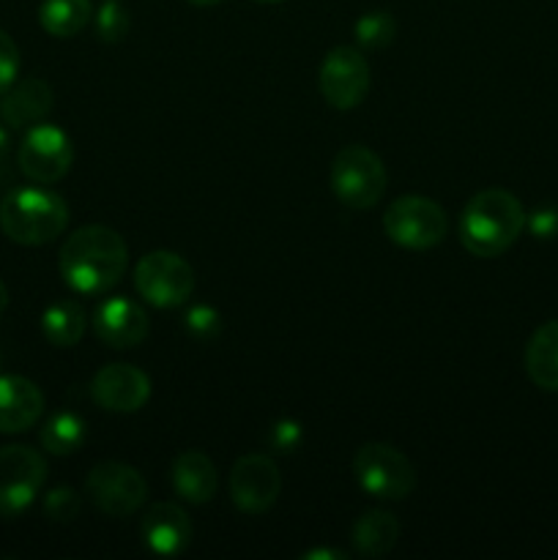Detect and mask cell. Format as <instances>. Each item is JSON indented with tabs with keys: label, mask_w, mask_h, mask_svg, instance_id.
I'll return each mask as SVG.
<instances>
[{
	"label": "cell",
	"mask_w": 558,
	"mask_h": 560,
	"mask_svg": "<svg viewBox=\"0 0 558 560\" xmlns=\"http://www.w3.org/2000/svg\"><path fill=\"white\" fill-rule=\"evenodd\" d=\"M170 481H173V490L178 492L186 503H191V506H202V503H208L217 495V468H213L211 459L202 452H197V448L181 452L178 457L173 459Z\"/></svg>",
	"instance_id": "18"
},
{
	"label": "cell",
	"mask_w": 558,
	"mask_h": 560,
	"mask_svg": "<svg viewBox=\"0 0 558 560\" xmlns=\"http://www.w3.org/2000/svg\"><path fill=\"white\" fill-rule=\"evenodd\" d=\"M186 3H191V5H217V3H222V0H186Z\"/></svg>",
	"instance_id": "34"
},
{
	"label": "cell",
	"mask_w": 558,
	"mask_h": 560,
	"mask_svg": "<svg viewBox=\"0 0 558 560\" xmlns=\"http://www.w3.org/2000/svg\"><path fill=\"white\" fill-rule=\"evenodd\" d=\"M5 306H9V290H5V284L0 282V317H3Z\"/></svg>",
	"instance_id": "33"
},
{
	"label": "cell",
	"mask_w": 558,
	"mask_h": 560,
	"mask_svg": "<svg viewBox=\"0 0 558 560\" xmlns=\"http://www.w3.org/2000/svg\"><path fill=\"white\" fill-rule=\"evenodd\" d=\"M260 3H279V0H260Z\"/></svg>",
	"instance_id": "35"
},
{
	"label": "cell",
	"mask_w": 558,
	"mask_h": 560,
	"mask_svg": "<svg viewBox=\"0 0 558 560\" xmlns=\"http://www.w3.org/2000/svg\"><path fill=\"white\" fill-rule=\"evenodd\" d=\"M91 397L109 413H137L151 399V377L131 364H107L93 375Z\"/></svg>",
	"instance_id": "13"
},
{
	"label": "cell",
	"mask_w": 558,
	"mask_h": 560,
	"mask_svg": "<svg viewBox=\"0 0 558 560\" xmlns=\"http://www.w3.org/2000/svg\"><path fill=\"white\" fill-rule=\"evenodd\" d=\"M135 288L142 301L156 310H173L186 304L195 290V271L175 252H151L135 268Z\"/></svg>",
	"instance_id": "7"
},
{
	"label": "cell",
	"mask_w": 558,
	"mask_h": 560,
	"mask_svg": "<svg viewBox=\"0 0 558 560\" xmlns=\"http://www.w3.org/2000/svg\"><path fill=\"white\" fill-rule=\"evenodd\" d=\"M85 421L71 410H63V413H55L53 419H47V424L38 432V441H42L44 452L55 454V457H69L85 443Z\"/></svg>",
	"instance_id": "23"
},
{
	"label": "cell",
	"mask_w": 558,
	"mask_h": 560,
	"mask_svg": "<svg viewBox=\"0 0 558 560\" xmlns=\"http://www.w3.org/2000/svg\"><path fill=\"white\" fill-rule=\"evenodd\" d=\"M388 175L381 156L367 145H345L332 162V191L353 211L375 208L386 195Z\"/></svg>",
	"instance_id": "4"
},
{
	"label": "cell",
	"mask_w": 558,
	"mask_h": 560,
	"mask_svg": "<svg viewBox=\"0 0 558 560\" xmlns=\"http://www.w3.org/2000/svg\"><path fill=\"white\" fill-rule=\"evenodd\" d=\"M383 233L403 249L425 252L446 238L449 217L430 197L405 195L388 202L383 213Z\"/></svg>",
	"instance_id": "5"
},
{
	"label": "cell",
	"mask_w": 558,
	"mask_h": 560,
	"mask_svg": "<svg viewBox=\"0 0 558 560\" xmlns=\"http://www.w3.org/2000/svg\"><path fill=\"white\" fill-rule=\"evenodd\" d=\"M301 443V424H295V421H279V424H274L271 430V446L279 448V452H293L295 446Z\"/></svg>",
	"instance_id": "30"
},
{
	"label": "cell",
	"mask_w": 558,
	"mask_h": 560,
	"mask_svg": "<svg viewBox=\"0 0 558 560\" xmlns=\"http://www.w3.org/2000/svg\"><path fill=\"white\" fill-rule=\"evenodd\" d=\"M304 560H345L348 556L339 550H328V547H317V550H310L301 556Z\"/></svg>",
	"instance_id": "32"
},
{
	"label": "cell",
	"mask_w": 558,
	"mask_h": 560,
	"mask_svg": "<svg viewBox=\"0 0 558 560\" xmlns=\"http://www.w3.org/2000/svg\"><path fill=\"white\" fill-rule=\"evenodd\" d=\"M16 164L20 173L36 184H58L74 164V145L63 129L42 120L22 137Z\"/></svg>",
	"instance_id": "9"
},
{
	"label": "cell",
	"mask_w": 558,
	"mask_h": 560,
	"mask_svg": "<svg viewBox=\"0 0 558 560\" xmlns=\"http://www.w3.org/2000/svg\"><path fill=\"white\" fill-rule=\"evenodd\" d=\"M129 11H126L118 0H107V3L96 11V36L102 38V42L118 44L120 38L129 33Z\"/></svg>",
	"instance_id": "25"
},
{
	"label": "cell",
	"mask_w": 558,
	"mask_h": 560,
	"mask_svg": "<svg viewBox=\"0 0 558 560\" xmlns=\"http://www.w3.org/2000/svg\"><path fill=\"white\" fill-rule=\"evenodd\" d=\"M55 93L38 77H27V80L14 82L9 91L0 96V124L9 129H25V126H36L53 113Z\"/></svg>",
	"instance_id": "17"
},
{
	"label": "cell",
	"mask_w": 558,
	"mask_h": 560,
	"mask_svg": "<svg viewBox=\"0 0 558 560\" xmlns=\"http://www.w3.org/2000/svg\"><path fill=\"white\" fill-rule=\"evenodd\" d=\"M184 326L195 339H200V342H211V339H217L219 331H222V317H219V312L213 310V306L200 304V306H191V310L186 312Z\"/></svg>",
	"instance_id": "27"
},
{
	"label": "cell",
	"mask_w": 558,
	"mask_h": 560,
	"mask_svg": "<svg viewBox=\"0 0 558 560\" xmlns=\"http://www.w3.org/2000/svg\"><path fill=\"white\" fill-rule=\"evenodd\" d=\"M356 44L364 49H386L397 36V22L388 11H367L353 27Z\"/></svg>",
	"instance_id": "24"
},
{
	"label": "cell",
	"mask_w": 558,
	"mask_h": 560,
	"mask_svg": "<svg viewBox=\"0 0 558 560\" xmlns=\"http://www.w3.org/2000/svg\"><path fill=\"white\" fill-rule=\"evenodd\" d=\"M93 328H96V337L104 345H109L115 350H126L137 348L148 337L151 323H148L146 310L140 304H135L131 299H124V295H113V299L102 301L96 306Z\"/></svg>",
	"instance_id": "14"
},
{
	"label": "cell",
	"mask_w": 558,
	"mask_h": 560,
	"mask_svg": "<svg viewBox=\"0 0 558 560\" xmlns=\"http://www.w3.org/2000/svg\"><path fill=\"white\" fill-rule=\"evenodd\" d=\"M282 476L274 459L263 454H244L230 470V498L244 514H263L277 503Z\"/></svg>",
	"instance_id": "12"
},
{
	"label": "cell",
	"mask_w": 558,
	"mask_h": 560,
	"mask_svg": "<svg viewBox=\"0 0 558 560\" xmlns=\"http://www.w3.org/2000/svg\"><path fill=\"white\" fill-rule=\"evenodd\" d=\"M11 162V135L3 124H0V175L9 173Z\"/></svg>",
	"instance_id": "31"
},
{
	"label": "cell",
	"mask_w": 558,
	"mask_h": 560,
	"mask_svg": "<svg viewBox=\"0 0 558 560\" xmlns=\"http://www.w3.org/2000/svg\"><path fill=\"white\" fill-rule=\"evenodd\" d=\"M350 539H353V547L359 556L383 558L394 550V545H397L399 523L394 520V514L372 509V512H364L356 520Z\"/></svg>",
	"instance_id": "20"
},
{
	"label": "cell",
	"mask_w": 558,
	"mask_h": 560,
	"mask_svg": "<svg viewBox=\"0 0 558 560\" xmlns=\"http://www.w3.org/2000/svg\"><path fill=\"white\" fill-rule=\"evenodd\" d=\"M69 228V206L42 186H16L0 200V230L20 246H44Z\"/></svg>",
	"instance_id": "3"
},
{
	"label": "cell",
	"mask_w": 558,
	"mask_h": 560,
	"mask_svg": "<svg viewBox=\"0 0 558 560\" xmlns=\"http://www.w3.org/2000/svg\"><path fill=\"white\" fill-rule=\"evenodd\" d=\"M44 413V394L22 375H0V432H27Z\"/></svg>",
	"instance_id": "15"
},
{
	"label": "cell",
	"mask_w": 558,
	"mask_h": 560,
	"mask_svg": "<svg viewBox=\"0 0 558 560\" xmlns=\"http://www.w3.org/2000/svg\"><path fill=\"white\" fill-rule=\"evenodd\" d=\"M317 85L334 109L359 107L370 93V63L356 47L332 49L321 63Z\"/></svg>",
	"instance_id": "11"
},
{
	"label": "cell",
	"mask_w": 558,
	"mask_h": 560,
	"mask_svg": "<svg viewBox=\"0 0 558 560\" xmlns=\"http://www.w3.org/2000/svg\"><path fill=\"white\" fill-rule=\"evenodd\" d=\"M460 241L476 257H498L525 230V208L512 191L481 189L460 213Z\"/></svg>",
	"instance_id": "2"
},
{
	"label": "cell",
	"mask_w": 558,
	"mask_h": 560,
	"mask_svg": "<svg viewBox=\"0 0 558 560\" xmlns=\"http://www.w3.org/2000/svg\"><path fill=\"white\" fill-rule=\"evenodd\" d=\"M47 481V463L31 446L0 448V517L14 520L31 509Z\"/></svg>",
	"instance_id": "8"
},
{
	"label": "cell",
	"mask_w": 558,
	"mask_h": 560,
	"mask_svg": "<svg viewBox=\"0 0 558 560\" xmlns=\"http://www.w3.org/2000/svg\"><path fill=\"white\" fill-rule=\"evenodd\" d=\"M85 495L107 517H129L146 503L148 485L137 468L126 463H98L85 479Z\"/></svg>",
	"instance_id": "10"
},
{
	"label": "cell",
	"mask_w": 558,
	"mask_h": 560,
	"mask_svg": "<svg viewBox=\"0 0 558 560\" xmlns=\"http://www.w3.org/2000/svg\"><path fill=\"white\" fill-rule=\"evenodd\" d=\"M85 310L77 301H55L42 315V334L55 348H74L85 334Z\"/></svg>",
	"instance_id": "21"
},
{
	"label": "cell",
	"mask_w": 558,
	"mask_h": 560,
	"mask_svg": "<svg viewBox=\"0 0 558 560\" xmlns=\"http://www.w3.org/2000/svg\"><path fill=\"white\" fill-rule=\"evenodd\" d=\"M20 77V47L5 31H0V96L9 91Z\"/></svg>",
	"instance_id": "28"
},
{
	"label": "cell",
	"mask_w": 558,
	"mask_h": 560,
	"mask_svg": "<svg viewBox=\"0 0 558 560\" xmlns=\"http://www.w3.org/2000/svg\"><path fill=\"white\" fill-rule=\"evenodd\" d=\"M91 0H44L38 5V22L55 38H71L91 22Z\"/></svg>",
	"instance_id": "22"
},
{
	"label": "cell",
	"mask_w": 558,
	"mask_h": 560,
	"mask_svg": "<svg viewBox=\"0 0 558 560\" xmlns=\"http://www.w3.org/2000/svg\"><path fill=\"white\" fill-rule=\"evenodd\" d=\"M525 228L536 235V238H553L558 235V208L556 206H542L525 213Z\"/></svg>",
	"instance_id": "29"
},
{
	"label": "cell",
	"mask_w": 558,
	"mask_h": 560,
	"mask_svg": "<svg viewBox=\"0 0 558 560\" xmlns=\"http://www.w3.org/2000/svg\"><path fill=\"white\" fill-rule=\"evenodd\" d=\"M525 372L542 392H558V320L531 334L525 345Z\"/></svg>",
	"instance_id": "19"
},
{
	"label": "cell",
	"mask_w": 558,
	"mask_h": 560,
	"mask_svg": "<svg viewBox=\"0 0 558 560\" xmlns=\"http://www.w3.org/2000/svg\"><path fill=\"white\" fill-rule=\"evenodd\" d=\"M140 530L153 556H178L191 541V520L178 503H153L142 517Z\"/></svg>",
	"instance_id": "16"
},
{
	"label": "cell",
	"mask_w": 558,
	"mask_h": 560,
	"mask_svg": "<svg viewBox=\"0 0 558 560\" xmlns=\"http://www.w3.org/2000/svg\"><path fill=\"white\" fill-rule=\"evenodd\" d=\"M126 266H129V246L113 228L104 224L80 228L60 246V277L74 293H107L124 279Z\"/></svg>",
	"instance_id": "1"
},
{
	"label": "cell",
	"mask_w": 558,
	"mask_h": 560,
	"mask_svg": "<svg viewBox=\"0 0 558 560\" xmlns=\"http://www.w3.org/2000/svg\"><path fill=\"white\" fill-rule=\"evenodd\" d=\"M353 476L364 492L381 501H403L416 490V470L403 452L386 443H367L353 457Z\"/></svg>",
	"instance_id": "6"
},
{
	"label": "cell",
	"mask_w": 558,
	"mask_h": 560,
	"mask_svg": "<svg viewBox=\"0 0 558 560\" xmlns=\"http://www.w3.org/2000/svg\"><path fill=\"white\" fill-rule=\"evenodd\" d=\"M80 495L71 487H55V490L47 492L42 503L44 517L53 520V523H71L80 514Z\"/></svg>",
	"instance_id": "26"
}]
</instances>
